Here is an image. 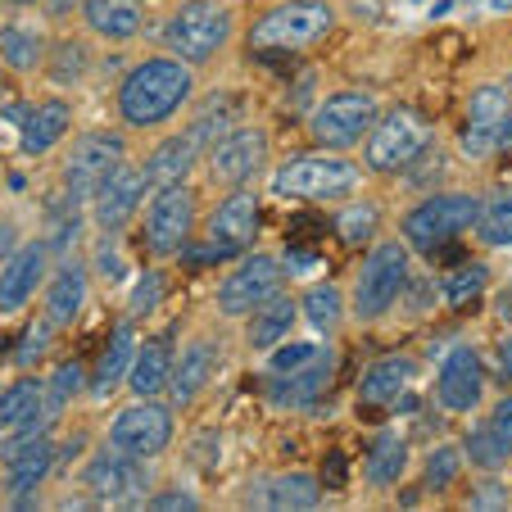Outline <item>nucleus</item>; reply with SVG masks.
Here are the masks:
<instances>
[{
    "label": "nucleus",
    "instance_id": "f257e3e1",
    "mask_svg": "<svg viewBox=\"0 0 512 512\" xmlns=\"http://www.w3.org/2000/svg\"><path fill=\"white\" fill-rule=\"evenodd\" d=\"M191 91H195V78L186 68V59L150 55L118 87V114H123L127 127H159L191 100Z\"/></svg>",
    "mask_w": 512,
    "mask_h": 512
},
{
    "label": "nucleus",
    "instance_id": "f03ea898",
    "mask_svg": "<svg viewBox=\"0 0 512 512\" xmlns=\"http://www.w3.org/2000/svg\"><path fill=\"white\" fill-rule=\"evenodd\" d=\"M232 37V10L218 0H186L182 10L164 23V46L186 64L213 59Z\"/></svg>",
    "mask_w": 512,
    "mask_h": 512
},
{
    "label": "nucleus",
    "instance_id": "7ed1b4c3",
    "mask_svg": "<svg viewBox=\"0 0 512 512\" xmlns=\"http://www.w3.org/2000/svg\"><path fill=\"white\" fill-rule=\"evenodd\" d=\"M358 177V164L340 155H304L272 173V191L295 200H345L349 191H358Z\"/></svg>",
    "mask_w": 512,
    "mask_h": 512
},
{
    "label": "nucleus",
    "instance_id": "20e7f679",
    "mask_svg": "<svg viewBox=\"0 0 512 512\" xmlns=\"http://www.w3.org/2000/svg\"><path fill=\"white\" fill-rule=\"evenodd\" d=\"M331 23H336V14H331L327 0H290V5H281V10H272L268 19L254 23L250 41H254V50L295 55V50H304V46L327 37Z\"/></svg>",
    "mask_w": 512,
    "mask_h": 512
},
{
    "label": "nucleus",
    "instance_id": "39448f33",
    "mask_svg": "<svg viewBox=\"0 0 512 512\" xmlns=\"http://www.w3.org/2000/svg\"><path fill=\"white\" fill-rule=\"evenodd\" d=\"M476 218H481L476 195H431V200L417 204L404 218V241L413 245V250L431 254L435 245H445V241H454L458 232L476 227Z\"/></svg>",
    "mask_w": 512,
    "mask_h": 512
},
{
    "label": "nucleus",
    "instance_id": "423d86ee",
    "mask_svg": "<svg viewBox=\"0 0 512 512\" xmlns=\"http://www.w3.org/2000/svg\"><path fill=\"white\" fill-rule=\"evenodd\" d=\"M408 286V254L399 241H386L368 254V263L358 268L354 286V309L358 318H381L390 304L399 300V290Z\"/></svg>",
    "mask_w": 512,
    "mask_h": 512
},
{
    "label": "nucleus",
    "instance_id": "0eeeda50",
    "mask_svg": "<svg viewBox=\"0 0 512 512\" xmlns=\"http://www.w3.org/2000/svg\"><path fill=\"white\" fill-rule=\"evenodd\" d=\"M363 150H368V168H377V173H404L426 150V123L413 109H390L386 118L372 123Z\"/></svg>",
    "mask_w": 512,
    "mask_h": 512
},
{
    "label": "nucleus",
    "instance_id": "6e6552de",
    "mask_svg": "<svg viewBox=\"0 0 512 512\" xmlns=\"http://www.w3.org/2000/svg\"><path fill=\"white\" fill-rule=\"evenodd\" d=\"M377 123V100L363 96V91H336L327 96L318 109H313V141L331 145V150H349Z\"/></svg>",
    "mask_w": 512,
    "mask_h": 512
},
{
    "label": "nucleus",
    "instance_id": "1a4fd4ad",
    "mask_svg": "<svg viewBox=\"0 0 512 512\" xmlns=\"http://www.w3.org/2000/svg\"><path fill=\"white\" fill-rule=\"evenodd\" d=\"M191 227H195V191L186 182L159 186L155 200H150V213H145V245H150V254H159V259L177 254L191 241Z\"/></svg>",
    "mask_w": 512,
    "mask_h": 512
},
{
    "label": "nucleus",
    "instance_id": "9d476101",
    "mask_svg": "<svg viewBox=\"0 0 512 512\" xmlns=\"http://www.w3.org/2000/svg\"><path fill=\"white\" fill-rule=\"evenodd\" d=\"M123 155L127 145L123 136L114 132H87L73 141V150H68L64 159V186L73 200H82V195H96V186L105 182L109 173H118L123 168Z\"/></svg>",
    "mask_w": 512,
    "mask_h": 512
},
{
    "label": "nucleus",
    "instance_id": "9b49d317",
    "mask_svg": "<svg viewBox=\"0 0 512 512\" xmlns=\"http://www.w3.org/2000/svg\"><path fill=\"white\" fill-rule=\"evenodd\" d=\"M259 200H254L250 191H236L227 195L218 209H213L209 218V245L204 250H195V259L209 263V259H227V254H245L254 245V236H259Z\"/></svg>",
    "mask_w": 512,
    "mask_h": 512
},
{
    "label": "nucleus",
    "instance_id": "f8f14e48",
    "mask_svg": "<svg viewBox=\"0 0 512 512\" xmlns=\"http://www.w3.org/2000/svg\"><path fill=\"white\" fill-rule=\"evenodd\" d=\"M109 445L136 458H159L173 445V413L164 404H136L109 426Z\"/></svg>",
    "mask_w": 512,
    "mask_h": 512
},
{
    "label": "nucleus",
    "instance_id": "ddd939ff",
    "mask_svg": "<svg viewBox=\"0 0 512 512\" xmlns=\"http://www.w3.org/2000/svg\"><path fill=\"white\" fill-rule=\"evenodd\" d=\"M281 290V263L272 254H250L232 277L218 286V309L241 318V313H254L259 304H268Z\"/></svg>",
    "mask_w": 512,
    "mask_h": 512
},
{
    "label": "nucleus",
    "instance_id": "4468645a",
    "mask_svg": "<svg viewBox=\"0 0 512 512\" xmlns=\"http://www.w3.org/2000/svg\"><path fill=\"white\" fill-rule=\"evenodd\" d=\"M485 390V363L472 345L449 349V358L440 363V377H435V399L449 408V413H467V408L481 404Z\"/></svg>",
    "mask_w": 512,
    "mask_h": 512
},
{
    "label": "nucleus",
    "instance_id": "2eb2a0df",
    "mask_svg": "<svg viewBox=\"0 0 512 512\" xmlns=\"http://www.w3.org/2000/svg\"><path fill=\"white\" fill-rule=\"evenodd\" d=\"M82 481H87L91 494H100V499H109V503H136L141 499L145 472H141V463H136V454H123V449L109 445L87 463Z\"/></svg>",
    "mask_w": 512,
    "mask_h": 512
},
{
    "label": "nucleus",
    "instance_id": "dca6fc26",
    "mask_svg": "<svg viewBox=\"0 0 512 512\" xmlns=\"http://www.w3.org/2000/svg\"><path fill=\"white\" fill-rule=\"evenodd\" d=\"M46 263H50V241H28L5 259V268H0V313H19L37 295Z\"/></svg>",
    "mask_w": 512,
    "mask_h": 512
},
{
    "label": "nucleus",
    "instance_id": "f3484780",
    "mask_svg": "<svg viewBox=\"0 0 512 512\" xmlns=\"http://www.w3.org/2000/svg\"><path fill=\"white\" fill-rule=\"evenodd\" d=\"M263 155H268V136H263L259 127H236V132H227L223 141L209 150V164H213L218 182L241 186L263 168Z\"/></svg>",
    "mask_w": 512,
    "mask_h": 512
},
{
    "label": "nucleus",
    "instance_id": "a211bd4d",
    "mask_svg": "<svg viewBox=\"0 0 512 512\" xmlns=\"http://www.w3.org/2000/svg\"><path fill=\"white\" fill-rule=\"evenodd\" d=\"M145 168H118V173H109L105 182L96 186V195H91V204H96V227L100 232H118V227L132 218L136 209H141V195H145Z\"/></svg>",
    "mask_w": 512,
    "mask_h": 512
},
{
    "label": "nucleus",
    "instance_id": "6ab92c4d",
    "mask_svg": "<svg viewBox=\"0 0 512 512\" xmlns=\"http://www.w3.org/2000/svg\"><path fill=\"white\" fill-rule=\"evenodd\" d=\"M503 118H508V96L499 87H481L467 105V123H463V150L472 159H485L503 136Z\"/></svg>",
    "mask_w": 512,
    "mask_h": 512
},
{
    "label": "nucleus",
    "instance_id": "aec40b11",
    "mask_svg": "<svg viewBox=\"0 0 512 512\" xmlns=\"http://www.w3.org/2000/svg\"><path fill=\"white\" fill-rule=\"evenodd\" d=\"M331 377H336V354H331V349H322L313 363L286 372V377H272V404H281V408L313 404V399H322V390L331 386Z\"/></svg>",
    "mask_w": 512,
    "mask_h": 512
},
{
    "label": "nucleus",
    "instance_id": "412c9836",
    "mask_svg": "<svg viewBox=\"0 0 512 512\" xmlns=\"http://www.w3.org/2000/svg\"><path fill=\"white\" fill-rule=\"evenodd\" d=\"M213 358H218V349H213L209 340H195V345L182 349V358H173L168 399H173L177 408H191L195 399H200V390L209 386V377H213Z\"/></svg>",
    "mask_w": 512,
    "mask_h": 512
},
{
    "label": "nucleus",
    "instance_id": "4be33fe9",
    "mask_svg": "<svg viewBox=\"0 0 512 512\" xmlns=\"http://www.w3.org/2000/svg\"><path fill=\"white\" fill-rule=\"evenodd\" d=\"M73 127V114H68L64 100H41L23 114V132H19V145L23 155H46L64 141V132Z\"/></svg>",
    "mask_w": 512,
    "mask_h": 512
},
{
    "label": "nucleus",
    "instance_id": "5701e85b",
    "mask_svg": "<svg viewBox=\"0 0 512 512\" xmlns=\"http://www.w3.org/2000/svg\"><path fill=\"white\" fill-rule=\"evenodd\" d=\"M132 363H136V331L123 322V327H114V336H109L105 354H100V363H96V377H91V395H96V399L114 395V390L127 381Z\"/></svg>",
    "mask_w": 512,
    "mask_h": 512
},
{
    "label": "nucleus",
    "instance_id": "b1692460",
    "mask_svg": "<svg viewBox=\"0 0 512 512\" xmlns=\"http://www.w3.org/2000/svg\"><path fill=\"white\" fill-rule=\"evenodd\" d=\"M408 381H413V358L390 354V358H381V363H372V368L363 372V381H358V399H363V404H390V399H399L408 390Z\"/></svg>",
    "mask_w": 512,
    "mask_h": 512
},
{
    "label": "nucleus",
    "instance_id": "393cba45",
    "mask_svg": "<svg viewBox=\"0 0 512 512\" xmlns=\"http://www.w3.org/2000/svg\"><path fill=\"white\" fill-rule=\"evenodd\" d=\"M168 372H173V349H168L164 336H155L136 349V363H132V372H127V381H132V390L141 399H155L159 390L168 386Z\"/></svg>",
    "mask_w": 512,
    "mask_h": 512
},
{
    "label": "nucleus",
    "instance_id": "a878e982",
    "mask_svg": "<svg viewBox=\"0 0 512 512\" xmlns=\"http://www.w3.org/2000/svg\"><path fill=\"white\" fill-rule=\"evenodd\" d=\"M195 141L191 136H168L164 145H155V155L145 159V182L150 186H173L186 182V173L195 168Z\"/></svg>",
    "mask_w": 512,
    "mask_h": 512
},
{
    "label": "nucleus",
    "instance_id": "bb28decb",
    "mask_svg": "<svg viewBox=\"0 0 512 512\" xmlns=\"http://www.w3.org/2000/svg\"><path fill=\"white\" fill-rule=\"evenodd\" d=\"M87 23L109 41H132L141 32V5L136 0H87Z\"/></svg>",
    "mask_w": 512,
    "mask_h": 512
},
{
    "label": "nucleus",
    "instance_id": "cd10ccee",
    "mask_svg": "<svg viewBox=\"0 0 512 512\" xmlns=\"http://www.w3.org/2000/svg\"><path fill=\"white\" fill-rule=\"evenodd\" d=\"M87 304V272L78 263H64V268L50 277V290H46V309L55 322H73Z\"/></svg>",
    "mask_w": 512,
    "mask_h": 512
},
{
    "label": "nucleus",
    "instance_id": "c85d7f7f",
    "mask_svg": "<svg viewBox=\"0 0 512 512\" xmlns=\"http://www.w3.org/2000/svg\"><path fill=\"white\" fill-rule=\"evenodd\" d=\"M259 494L268 508H318V481L313 476H304V472H281V476H272L268 485H259Z\"/></svg>",
    "mask_w": 512,
    "mask_h": 512
},
{
    "label": "nucleus",
    "instance_id": "c756f323",
    "mask_svg": "<svg viewBox=\"0 0 512 512\" xmlns=\"http://www.w3.org/2000/svg\"><path fill=\"white\" fill-rule=\"evenodd\" d=\"M404 467H408L404 435L381 431L377 440H372V449H368V481L372 485H395L399 476H404Z\"/></svg>",
    "mask_w": 512,
    "mask_h": 512
},
{
    "label": "nucleus",
    "instance_id": "7c9ffc66",
    "mask_svg": "<svg viewBox=\"0 0 512 512\" xmlns=\"http://www.w3.org/2000/svg\"><path fill=\"white\" fill-rule=\"evenodd\" d=\"M41 399H46V386L37 377H19L0 395V431H14V426L32 422L41 413Z\"/></svg>",
    "mask_w": 512,
    "mask_h": 512
},
{
    "label": "nucleus",
    "instance_id": "2f4dec72",
    "mask_svg": "<svg viewBox=\"0 0 512 512\" xmlns=\"http://www.w3.org/2000/svg\"><path fill=\"white\" fill-rule=\"evenodd\" d=\"M41 55H46V41L32 28H23V23H5V28H0V59H5L14 73H32V68L41 64Z\"/></svg>",
    "mask_w": 512,
    "mask_h": 512
},
{
    "label": "nucleus",
    "instance_id": "473e14b6",
    "mask_svg": "<svg viewBox=\"0 0 512 512\" xmlns=\"http://www.w3.org/2000/svg\"><path fill=\"white\" fill-rule=\"evenodd\" d=\"M290 327H295V304L281 300V295H272L268 304H259V309H254V322H250V331H245V336H250L254 349H268V345H277Z\"/></svg>",
    "mask_w": 512,
    "mask_h": 512
},
{
    "label": "nucleus",
    "instance_id": "72a5a7b5",
    "mask_svg": "<svg viewBox=\"0 0 512 512\" xmlns=\"http://www.w3.org/2000/svg\"><path fill=\"white\" fill-rule=\"evenodd\" d=\"M50 467H55V458H50V445L41 440V445H32L28 454H19L14 463H5V490H14V494L37 490Z\"/></svg>",
    "mask_w": 512,
    "mask_h": 512
},
{
    "label": "nucleus",
    "instance_id": "f704fd0d",
    "mask_svg": "<svg viewBox=\"0 0 512 512\" xmlns=\"http://www.w3.org/2000/svg\"><path fill=\"white\" fill-rule=\"evenodd\" d=\"M300 309H304V318L322 331V336H331V331L340 327V318H345V300H340L336 286H313L309 295H304Z\"/></svg>",
    "mask_w": 512,
    "mask_h": 512
},
{
    "label": "nucleus",
    "instance_id": "c9c22d12",
    "mask_svg": "<svg viewBox=\"0 0 512 512\" xmlns=\"http://www.w3.org/2000/svg\"><path fill=\"white\" fill-rule=\"evenodd\" d=\"M227 132H232V109H227V100H209V109H200V118L186 127L195 150H213Z\"/></svg>",
    "mask_w": 512,
    "mask_h": 512
},
{
    "label": "nucleus",
    "instance_id": "e433bc0d",
    "mask_svg": "<svg viewBox=\"0 0 512 512\" xmlns=\"http://www.w3.org/2000/svg\"><path fill=\"white\" fill-rule=\"evenodd\" d=\"M463 449H467V458H472L476 467H485V472L503 467V463H508V454H512V449L503 445L499 435H494V426H481V431H467Z\"/></svg>",
    "mask_w": 512,
    "mask_h": 512
},
{
    "label": "nucleus",
    "instance_id": "4c0bfd02",
    "mask_svg": "<svg viewBox=\"0 0 512 512\" xmlns=\"http://www.w3.org/2000/svg\"><path fill=\"white\" fill-rule=\"evenodd\" d=\"M476 232H481L485 245H512V191L499 195L490 209H481V218H476Z\"/></svg>",
    "mask_w": 512,
    "mask_h": 512
},
{
    "label": "nucleus",
    "instance_id": "58836bf2",
    "mask_svg": "<svg viewBox=\"0 0 512 512\" xmlns=\"http://www.w3.org/2000/svg\"><path fill=\"white\" fill-rule=\"evenodd\" d=\"M485 281H490V272H485V263H463V268L454 272V277L445 281V300L454 304V309H463V304H472L476 295L485 290Z\"/></svg>",
    "mask_w": 512,
    "mask_h": 512
},
{
    "label": "nucleus",
    "instance_id": "ea45409f",
    "mask_svg": "<svg viewBox=\"0 0 512 512\" xmlns=\"http://www.w3.org/2000/svg\"><path fill=\"white\" fill-rule=\"evenodd\" d=\"M377 223H381V213L372 209V204H354V209H345L336 218V232L345 236L349 245H368V236L377 232Z\"/></svg>",
    "mask_w": 512,
    "mask_h": 512
},
{
    "label": "nucleus",
    "instance_id": "a19ab883",
    "mask_svg": "<svg viewBox=\"0 0 512 512\" xmlns=\"http://www.w3.org/2000/svg\"><path fill=\"white\" fill-rule=\"evenodd\" d=\"M458 467H463V454L454 445H440L426 458V490H449L458 481Z\"/></svg>",
    "mask_w": 512,
    "mask_h": 512
},
{
    "label": "nucleus",
    "instance_id": "79ce46f5",
    "mask_svg": "<svg viewBox=\"0 0 512 512\" xmlns=\"http://www.w3.org/2000/svg\"><path fill=\"white\" fill-rule=\"evenodd\" d=\"M318 354H322L318 345H286V349H277V354H272L268 372H272V377H286V372H295V368H304V363H313Z\"/></svg>",
    "mask_w": 512,
    "mask_h": 512
},
{
    "label": "nucleus",
    "instance_id": "37998d69",
    "mask_svg": "<svg viewBox=\"0 0 512 512\" xmlns=\"http://www.w3.org/2000/svg\"><path fill=\"white\" fill-rule=\"evenodd\" d=\"M404 173H408V186H431L435 177L445 173V155H435L431 145H426V150H422V155L413 159V164L404 168Z\"/></svg>",
    "mask_w": 512,
    "mask_h": 512
},
{
    "label": "nucleus",
    "instance_id": "c03bdc74",
    "mask_svg": "<svg viewBox=\"0 0 512 512\" xmlns=\"http://www.w3.org/2000/svg\"><path fill=\"white\" fill-rule=\"evenodd\" d=\"M159 295H164V272H145V277L136 281V295H132V313H136V318L155 309Z\"/></svg>",
    "mask_w": 512,
    "mask_h": 512
},
{
    "label": "nucleus",
    "instance_id": "a18cd8bd",
    "mask_svg": "<svg viewBox=\"0 0 512 512\" xmlns=\"http://www.w3.org/2000/svg\"><path fill=\"white\" fill-rule=\"evenodd\" d=\"M50 345V322H32L28 336H23L19 345V368H28V363H37V354Z\"/></svg>",
    "mask_w": 512,
    "mask_h": 512
},
{
    "label": "nucleus",
    "instance_id": "49530a36",
    "mask_svg": "<svg viewBox=\"0 0 512 512\" xmlns=\"http://www.w3.org/2000/svg\"><path fill=\"white\" fill-rule=\"evenodd\" d=\"M150 508H159V512H177V508H195V494H186V490H168V494H155V499H145Z\"/></svg>",
    "mask_w": 512,
    "mask_h": 512
},
{
    "label": "nucleus",
    "instance_id": "de8ad7c7",
    "mask_svg": "<svg viewBox=\"0 0 512 512\" xmlns=\"http://www.w3.org/2000/svg\"><path fill=\"white\" fill-rule=\"evenodd\" d=\"M490 426H494V435H499L503 445L512 449V399H499V408H494Z\"/></svg>",
    "mask_w": 512,
    "mask_h": 512
},
{
    "label": "nucleus",
    "instance_id": "09e8293b",
    "mask_svg": "<svg viewBox=\"0 0 512 512\" xmlns=\"http://www.w3.org/2000/svg\"><path fill=\"white\" fill-rule=\"evenodd\" d=\"M499 503H508V494H503L499 485H485V490L472 494V508H499Z\"/></svg>",
    "mask_w": 512,
    "mask_h": 512
},
{
    "label": "nucleus",
    "instance_id": "8fccbe9b",
    "mask_svg": "<svg viewBox=\"0 0 512 512\" xmlns=\"http://www.w3.org/2000/svg\"><path fill=\"white\" fill-rule=\"evenodd\" d=\"M100 268H105V277H123V259H118V250L100 245Z\"/></svg>",
    "mask_w": 512,
    "mask_h": 512
},
{
    "label": "nucleus",
    "instance_id": "3c124183",
    "mask_svg": "<svg viewBox=\"0 0 512 512\" xmlns=\"http://www.w3.org/2000/svg\"><path fill=\"white\" fill-rule=\"evenodd\" d=\"M494 358H499V377L512 381V336L499 340V354H494Z\"/></svg>",
    "mask_w": 512,
    "mask_h": 512
},
{
    "label": "nucleus",
    "instance_id": "603ef678",
    "mask_svg": "<svg viewBox=\"0 0 512 512\" xmlns=\"http://www.w3.org/2000/svg\"><path fill=\"white\" fill-rule=\"evenodd\" d=\"M73 5H78V0H46V10H50V14H68ZM82 5H87V0H82Z\"/></svg>",
    "mask_w": 512,
    "mask_h": 512
},
{
    "label": "nucleus",
    "instance_id": "864d4df0",
    "mask_svg": "<svg viewBox=\"0 0 512 512\" xmlns=\"http://www.w3.org/2000/svg\"><path fill=\"white\" fill-rule=\"evenodd\" d=\"M340 467H345V458H327V476H331V481H340Z\"/></svg>",
    "mask_w": 512,
    "mask_h": 512
},
{
    "label": "nucleus",
    "instance_id": "5fc2aeb1",
    "mask_svg": "<svg viewBox=\"0 0 512 512\" xmlns=\"http://www.w3.org/2000/svg\"><path fill=\"white\" fill-rule=\"evenodd\" d=\"M10 245H14V232H10V227H0V259H5V250H10Z\"/></svg>",
    "mask_w": 512,
    "mask_h": 512
},
{
    "label": "nucleus",
    "instance_id": "6e6d98bb",
    "mask_svg": "<svg viewBox=\"0 0 512 512\" xmlns=\"http://www.w3.org/2000/svg\"><path fill=\"white\" fill-rule=\"evenodd\" d=\"M499 145H512V109H508V118H503V136H499Z\"/></svg>",
    "mask_w": 512,
    "mask_h": 512
},
{
    "label": "nucleus",
    "instance_id": "4d7b16f0",
    "mask_svg": "<svg viewBox=\"0 0 512 512\" xmlns=\"http://www.w3.org/2000/svg\"><path fill=\"white\" fill-rule=\"evenodd\" d=\"M499 313H503V322H512V295H503L499 300Z\"/></svg>",
    "mask_w": 512,
    "mask_h": 512
},
{
    "label": "nucleus",
    "instance_id": "13d9d810",
    "mask_svg": "<svg viewBox=\"0 0 512 512\" xmlns=\"http://www.w3.org/2000/svg\"><path fill=\"white\" fill-rule=\"evenodd\" d=\"M5 5H32V0H5Z\"/></svg>",
    "mask_w": 512,
    "mask_h": 512
}]
</instances>
